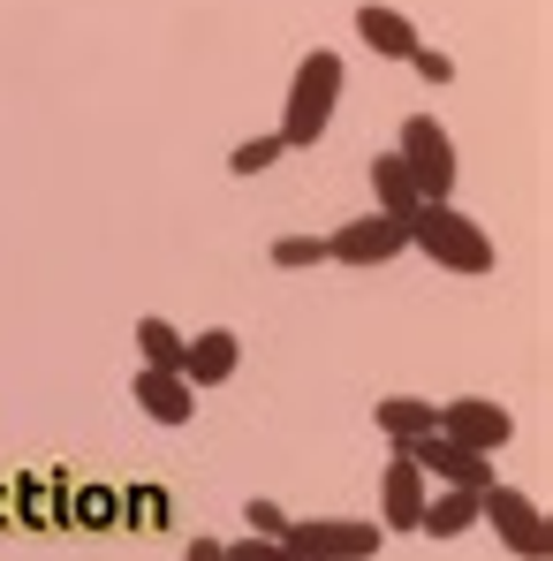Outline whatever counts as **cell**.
<instances>
[{"mask_svg":"<svg viewBox=\"0 0 553 561\" xmlns=\"http://www.w3.org/2000/svg\"><path fill=\"white\" fill-rule=\"evenodd\" d=\"M410 243L440 266V274H462V280H477V274H493V236L462 213L456 197H440V205H417L410 213Z\"/></svg>","mask_w":553,"mask_h":561,"instance_id":"6da1fadb","label":"cell"},{"mask_svg":"<svg viewBox=\"0 0 553 561\" xmlns=\"http://www.w3.org/2000/svg\"><path fill=\"white\" fill-rule=\"evenodd\" d=\"M334 106H342V54H303L296 61V77H288V106H280V145L288 152H303V145H319L326 137V122H334Z\"/></svg>","mask_w":553,"mask_h":561,"instance_id":"7a4b0ae2","label":"cell"},{"mask_svg":"<svg viewBox=\"0 0 553 561\" xmlns=\"http://www.w3.org/2000/svg\"><path fill=\"white\" fill-rule=\"evenodd\" d=\"M477 524H493V539L516 561H553V516L531 493H516V485H485L477 493Z\"/></svg>","mask_w":553,"mask_h":561,"instance_id":"3957f363","label":"cell"},{"mask_svg":"<svg viewBox=\"0 0 553 561\" xmlns=\"http://www.w3.org/2000/svg\"><path fill=\"white\" fill-rule=\"evenodd\" d=\"M402 168H410V183H417V197L425 205H440V197H456V137H448V122L440 114H410L402 122Z\"/></svg>","mask_w":553,"mask_h":561,"instance_id":"277c9868","label":"cell"},{"mask_svg":"<svg viewBox=\"0 0 553 561\" xmlns=\"http://www.w3.org/2000/svg\"><path fill=\"white\" fill-rule=\"evenodd\" d=\"M387 547L379 524H349V516H303L288 524V554L296 561H371Z\"/></svg>","mask_w":553,"mask_h":561,"instance_id":"5b68a950","label":"cell"},{"mask_svg":"<svg viewBox=\"0 0 553 561\" xmlns=\"http://www.w3.org/2000/svg\"><path fill=\"white\" fill-rule=\"evenodd\" d=\"M387 448L394 456H387V478H379V531H417V516L433 501V478L417 470L410 440H387Z\"/></svg>","mask_w":553,"mask_h":561,"instance_id":"8992f818","label":"cell"},{"mask_svg":"<svg viewBox=\"0 0 553 561\" xmlns=\"http://www.w3.org/2000/svg\"><path fill=\"white\" fill-rule=\"evenodd\" d=\"M440 433L462 440V448H477V456H500L516 440V417L493 394H456V402H440Z\"/></svg>","mask_w":553,"mask_h":561,"instance_id":"52a82bcc","label":"cell"},{"mask_svg":"<svg viewBox=\"0 0 553 561\" xmlns=\"http://www.w3.org/2000/svg\"><path fill=\"white\" fill-rule=\"evenodd\" d=\"M402 251H410V228L387 220V213L342 220V228L326 236V266H387V259H402Z\"/></svg>","mask_w":553,"mask_h":561,"instance_id":"ba28073f","label":"cell"},{"mask_svg":"<svg viewBox=\"0 0 553 561\" xmlns=\"http://www.w3.org/2000/svg\"><path fill=\"white\" fill-rule=\"evenodd\" d=\"M410 456H417V470H425L433 485H456V493H485V485H500V478H493V456L462 448V440H448V433L410 440Z\"/></svg>","mask_w":553,"mask_h":561,"instance_id":"9c48e42d","label":"cell"},{"mask_svg":"<svg viewBox=\"0 0 553 561\" xmlns=\"http://www.w3.org/2000/svg\"><path fill=\"white\" fill-rule=\"evenodd\" d=\"M235 365H243L235 327H205V334H189V342H183V379H189V387H220V379H235Z\"/></svg>","mask_w":553,"mask_h":561,"instance_id":"30bf717a","label":"cell"},{"mask_svg":"<svg viewBox=\"0 0 553 561\" xmlns=\"http://www.w3.org/2000/svg\"><path fill=\"white\" fill-rule=\"evenodd\" d=\"M357 38H365L379 61H410V54L425 46V38H417V23H410L402 8H387V0H365V8H357Z\"/></svg>","mask_w":553,"mask_h":561,"instance_id":"8fae6325","label":"cell"},{"mask_svg":"<svg viewBox=\"0 0 553 561\" xmlns=\"http://www.w3.org/2000/svg\"><path fill=\"white\" fill-rule=\"evenodd\" d=\"M137 402H145L152 425H189V417H197V387H189L183 373H152V365H145V373H137Z\"/></svg>","mask_w":553,"mask_h":561,"instance_id":"7c38bea8","label":"cell"},{"mask_svg":"<svg viewBox=\"0 0 553 561\" xmlns=\"http://www.w3.org/2000/svg\"><path fill=\"white\" fill-rule=\"evenodd\" d=\"M425 197H417V183H410V168H402V152H379L371 160V213H387V220H402L410 228V213H417Z\"/></svg>","mask_w":553,"mask_h":561,"instance_id":"4fadbf2b","label":"cell"},{"mask_svg":"<svg viewBox=\"0 0 553 561\" xmlns=\"http://www.w3.org/2000/svg\"><path fill=\"white\" fill-rule=\"evenodd\" d=\"M371 425H379L387 440H425V433H440V402H417V394H387V402H371Z\"/></svg>","mask_w":553,"mask_h":561,"instance_id":"5bb4252c","label":"cell"},{"mask_svg":"<svg viewBox=\"0 0 553 561\" xmlns=\"http://www.w3.org/2000/svg\"><path fill=\"white\" fill-rule=\"evenodd\" d=\"M470 524H477V493H456V485H440V493L425 501V516H417L425 539H462Z\"/></svg>","mask_w":553,"mask_h":561,"instance_id":"9a60e30c","label":"cell"},{"mask_svg":"<svg viewBox=\"0 0 553 561\" xmlns=\"http://www.w3.org/2000/svg\"><path fill=\"white\" fill-rule=\"evenodd\" d=\"M183 342H189V334H175V319H160V311L137 319V350H145L152 373H183Z\"/></svg>","mask_w":553,"mask_h":561,"instance_id":"2e32d148","label":"cell"},{"mask_svg":"<svg viewBox=\"0 0 553 561\" xmlns=\"http://www.w3.org/2000/svg\"><path fill=\"white\" fill-rule=\"evenodd\" d=\"M274 160H288V145H280V129H266V137H243L228 152V175H266Z\"/></svg>","mask_w":553,"mask_h":561,"instance_id":"e0dca14e","label":"cell"},{"mask_svg":"<svg viewBox=\"0 0 553 561\" xmlns=\"http://www.w3.org/2000/svg\"><path fill=\"white\" fill-rule=\"evenodd\" d=\"M274 259L280 274H311V266H326V236H274Z\"/></svg>","mask_w":553,"mask_h":561,"instance_id":"ac0fdd59","label":"cell"},{"mask_svg":"<svg viewBox=\"0 0 553 561\" xmlns=\"http://www.w3.org/2000/svg\"><path fill=\"white\" fill-rule=\"evenodd\" d=\"M243 524H251V539H288L296 516H288L280 501H266V493H251V501H243Z\"/></svg>","mask_w":553,"mask_h":561,"instance_id":"d6986e66","label":"cell"},{"mask_svg":"<svg viewBox=\"0 0 553 561\" xmlns=\"http://www.w3.org/2000/svg\"><path fill=\"white\" fill-rule=\"evenodd\" d=\"M220 561H296V554H288V539H251V531H243V539L220 547Z\"/></svg>","mask_w":553,"mask_h":561,"instance_id":"ffe728a7","label":"cell"},{"mask_svg":"<svg viewBox=\"0 0 553 561\" xmlns=\"http://www.w3.org/2000/svg\"><path fill=\"white\" fill-rule=\"evenodd\" d=\"M410 61H417V77H425V84H456V61H448L440 46H417Z\"/></svg>","mask_w":553,"mask_h":561,"instance_id":"44dd1931","label":"cell"},{"mask_svg":"<svg viewBox=\"0 0 553 561\" xmlns=\"http://www.w3.org/2000/svg\"><path fill=\"white\" fill-rule=\"evenodd\" d=\"M183 561H220V539H189Z\"/></svg>","mask_w":553,"mask_h":561,"instance_id":"7402d4cb","label":"cell"}]
</instances>
